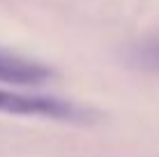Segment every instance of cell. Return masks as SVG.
<instances>
[{"instance_id":"cell-3","label":"cell","mask_w":159,"mask_h":157,"mask_svg":"<svg viewBox=\"0 0 159 157\" xmlns=\"http://www.w3.org/2000/svg\"><path fill=\"white\" fill-rule=\"evenodd\" d=\"M145 58H148L150 62H159V44H157L155 48H150V51L145 53Z\"/></svg>"},{"instance_id":"cell-1","label":"cell","mask_w":159,"mask_h":157,"mask_svg":"<svg viewBox=\"0 0 159 157\" xmlns=\"http://www.w3.org/2000/svg\"><path fill=\"white\" fill-rule=\"evenodd\" d=\"M0 113H12V116H37L48 120H88L92 116L90 109L79 106L69 99L48 95H28L19 90L0 88Z\"/></svg>"},{"instance_id":"cell-2","label":"cell","mask_w":159,"mask_h":157,"mask_svg":"<svg viewBox=\"0 0 159 157\" xmlns=\"http://www.w3.org/2000/svg\"><path fill=\"white\" fill-rule=\"evenodd\" d=\"M53 76V69L42 62L28 58L14 56V53L0 51V81L14 85H37Z\"/></svg>"}]
</instances>
